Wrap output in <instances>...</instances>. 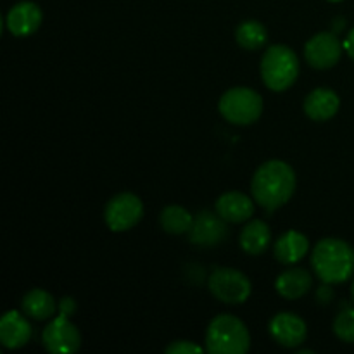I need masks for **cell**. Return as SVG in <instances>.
<instances>
[{"instance_id": "obj_1", "label": "cell", "mask_w": 354, "mask_h": 354, "mask_svg": "<svg viewBox=\"0 0 354 354\" xmlns=\"http://www.w3.org/2000/svg\"><path fill=\"white\" fill-rule=\"evenodd\" d=\"M296 173L280 159H270L256 169L251 182L252 199L263 209L273 213L290 201L296 192Z\"/></svg>"}, {"instance_id": "obj_2", "label": "cell", "mask_w": 354, "mask_h": 354, "mask_svg": "<svg viewBox=\"0 0 354 354\" xmlns=\"http://www.w3.org/2000/svg\"><path fill=\"white\" fill-rule=\"evenodd\" d=\"M311 266L327 286L346 282L354 275V249L341 239H324L311 252Z\"/></svg>"}, {"instance_id": "obj_3", "label": "cell", "mask_w": 354, "mask_h": 354, "mask_svg": "<svg viewBox=\"0 0 354 354\" xmlns=\"http://www.w3.org/2000/svg\"><path fill=\"white\" fill-rule=\"evenodd\" d=\"M251 348V334L241 318L218 315L206 330V351L211 354H245Z\"/></svg>"}, {"instance_id": "obj_4", "label": "cell", "mask_w": 354, "mask_h": 354, "mask_svg": "<svg viewBox=\"0 0 354 354\" xmlns=\"http://www.w3.org/2000/svg\"><path fill=\"white\" fill-rule=\"evenodd\" d=\"M259 71L272 92H286L299 76V59L287 45H272L263 54Z\"/></svg>"}, {"instance_id": "obj_5", "label": "cell", "mask_w": 354, "mask_h": 354, "mask_svg": "<svg viewBox=\"0 0 354 354\" xmlns=\"http://www.w3.org/2000/svg\"><path fill=\"white\" fill-rule=\"evenodd\" d=\"M218 111L228 123L249 127L261 118L263 97L248 86H234L221 95Z\"/></svg>"}, {"instance_id": "obj_6", "label": "cell", "mask_w": 354, "mask_h": 354, "mask_svg": "<svg viewBox=\"0 0 354 354\" xmlns=\"http://www.w3.org/2000/svg\"><path fill=\"white\" fill-rule=\"evenodd\" d=\"M211 294L225 304H242L249 299L252 292L251 280L235 268H216L207 282Z\"/></svg>"}, {"instance_id": "obj_7", "label": "cell", "mask_w": 354, "mask_h": 354, "mask_svg": "<svg viewBox=\"0 0 354 354\" xmlns=\"http://www.w3.org/2000/svg\"><path fill=\"white\" fill-rule=\"evenodd\" d=\"M144 216V203L138 196L131 192H123L114 196L104 209V220L111 232L131 230Z\"/></svg>"}, {"instance_id": "obj_8", "label": "cell", "mask_w": 354, "mask_h": 354, "mask_svg": "<svg viewBox=\"0 0 354 354\" xmlns=\"http://www.w3.org/2000/svg\"><path fill=\"white\" fill-rule=\"evenodd\" d=\"M41 342L52 354H73L82 346V334L69 317L59 313L41 332Z\"/></svg>"}, {"instance_id": "obj_9", "label": "cell", "mask_w": 354, "mask_h": 354, "mask_svg": "<svg viewBox=\"0 0 354 354\" xmlns=\"http://www.w3.org/2000/svg\"><path fill=\"white\" fill-rule=\"evenodd\" d=\"M344 45L339 41L337 35L332 31H322L313 35L304 45L306 62L315 69H330L341 61Z\"/></svg>"}, {"instance_id": "obj_10", "label": "cell", "mask_w": 354, "mask_h": 354, "mask_svg": "<svg viewBox=\"0 0 354 354\" xmlns=\"http://www.w3.org/2000/svg\"><path fill=\"white\" fill-rule=\"evenodd\" d=\"M227 235V221L218 213H211V211H201L194 218L192 228L189 230L190 242L199 248H214V245L221 244Z\"/></svg>"}, {"instance_id": "obj_11", "label": "cell", "mask_w": 354, "mask_h": 354, "mask_svg": "<svg viewBox=\"0 0 354 354\" xmlns=\"http://www.w3.org/2000/svg\"><path fill=\"white\" fill-rule=\"evenodd\" d=\"M270 335L273 341L279 342L283 348H297L303 344L308 337V327L306 322L297 315L289 313V311H282L277 313L275 317L270 320L268 325Z\"/></svg>"}, {"instance_id": "obj_12", "label": "cell", "mask_w": 354, "mask_h": 354, "mask_svg": "<svg viewBox=\"0 0 354 354\" xmlns=\"http://www.w3.org/2000/svg\"><path fill=\"white\" fill-rule=\"evenodd\" d=\"M41 21H44V14L40 7L35 2L23 0L9 9L6 16V26L10 35L23 38L33 35L41 26Z\"/></svg>"}, {"instance_id": "obj_13", "label": "cell", "mask_w": 354, "mask_h": 354, "mask_svg": "<svg viewBox=\"0 0 354 354\" xmlns=\"http://www.w3.org/2000/svg\"><path fill=\"white\" fill-rule=\"evenodd\" d=\"M31 339V325L26 315L7 311L0 320V342L7 349H19Z\"/></svg>"}, {"instance_id": "obj_14", "label": "cell", "mask_w": 354, "mask_h": 354, "mask_svg": "<svg viewBox=\"0 0 354 354\" xmlns=\"http://www.w3.org/2000/svg\"><path fill=\"white\" fill-rule=\"evenodd\" d=\"M214 207L227 223H244L254 214V199L234 190L218 197Z\"/></svg>"}, {"instance_id": "obj_15", "label": "cell", "mask_w": 354, "mask_h": 354, "mask_svg": "<svg viewBox=\"0 0 354 354\" xmlns=\"http://www.w3.org/2000/svg\"><path fill=\"white\" fill-rule=\"evenodd\" d=\"M304 113L313 121H328L337 114L341 99L330 88H315L304 99Z\"/></svg>"}, {"instance_id": "obj_16", "label": "cell", "mask_w": 354, "mask_h": 354, "mask_svg": "<svg viewBox=\"0 0 354 354\" xmlns=\"http://www.w3.org/2000/svg\"><path fill=\"white\" fill-rule=\"evenodd\" d=\"M311 286H313V279H311L310 272H306L304 268L286 270L275 280L277 292L289 301L301 299L304 294L310 292Z\"/></svg>"}, {"instance_id": "obj_17", "label": "cell", "mask_w": 354, "mask_h": 354, "mask_svg": "<svg viewBox=\"0 0 354 354\" xmlns=\"http://www.w3.org/2000/svg\"><path fill=\"white\" fill-rule=\"evenodd\" d=\"M239 242L245 254L259 256L272 244V230L263 220H251L242 228Z\"/></svg>"}, {"instance_id": "obj_18", "label": "cell", "mask_w": 354, "mask_h": 354, "mask_svg": "<svg viewBox=\"0 0 354 354\" xmlns=\"http://www.w3.org/2000/svg\"><path fill=\"white\" fill-rule=\"evenodd\" d=\"M310 249V241L304 234L297 230H289L277 241L275 258L283 265L299 263Z\"/></svg>"}, {"instance_id": "obj_19", "label": "cell", "mask_w": 354, "mask_h": 354, "mask_svg": "<svg viewBox=\"0 0 354 354\" xmlns=\"http://www.w3.org/2000/svg\"><path fill=\"white\" fill-rule=\"evenodd\" d=\"M21 310L28 318L33 320H48L55 315L59 310V303H55L54 296L48 294L44 289H33L28 294H24L23 301H21Z\"/></svg>"}, {"instance_id": "obj_20", "label": "cell", "mask_w": 354, "mask_h": 354, "mask_svg": "<svg viewBox=\"0 0 354 354\" xmlns=\"http://www.w3.org/2000/svg\"><path fill=\"white\" fill-rule=\"evenodd\" d=\"M159 223H161V228L166 234L182 235L189 234L194 223V216L185 207L171 204V206H166L161 211V214H159Z\"/></svg>"}, {"instance_id": "obj_21", "label": "cell", "mask_w": 354, "mask_h": 354, "mask_svg": "<svg viewBox=\"0 0 354 354\" xmlns=\"http://www.w3.org/2000/svg\"><path fill=\"white\" fill-rule=\"evenodd\" d=\"M235 40L245 50H258L268 40V31L256 19L242 21L235 30Z\"/></svg>"}, {"instance_id": "obj_22", "label": "cell", "mask_w": 354, "mask_h": 354, "mask_svg": "<svg viewBox=\"0 0 354 354\" xmlns=\"http://www.w3.org/2000/svg\"><path fill=\"white\" fill-rule=\"evenodd\" d=\"M334 332L342 342L354 344V308L341 311L334 322Z\"/></svg>"}, {"instance_id": "obj_23", "label": "cell", "mask_w": 354, "mask_h": 354, "mask_svg": "<svg viewBox=\"0 0 354 354\" xmlns=\"http://www.w3.org/2000/svg\"><path fill=\"white\" fill-rule=\"evenodd\" d=\"M204 349L199 348L197 344L190 341H173L168 348L165 349V353L168 354H201Z\"/></svg>"}, {"instance_id": "obj_24", "label": "cell", "mask_w": 354, "mask_h": 354, "mask_svg": "<svg viewBox=\"0 0 354 354\" xmlns=\"http://www.w3.org/2000/svg\"><path fill=\"white\" fill-rule=\"evenodd\" d=\"M75 311H76V303L73 297H62V299L59 301V313L61 315L71 317V315H75Z\"/></svg>"}, {"instance_id": "obj_25", "label": "cell", "mask_w": 354, "mask_h": 354, "mask_svg": "<svg viewBox=\"0 0 354 354\" xmlns=\"http://www.w3.org/2000/svg\"><path fill=\"white\" fill-rule=\"evenodd\" d=\"M342 45H344V50L348 52L349 57H351L353 61H354V28H353L351 31H349L348 37H346L344 44H342Z\"/></svg>"}, {"instance_id": "obj_26", "label": "cell", "mask_w": 354, "mask_h": 354, "mask_svg": "<svg viewBox=\"0 0 354 354\" xmlns=\"http://www.w3.org/2000/svg\"><path fill=\"white\" fill-rule=\"evenodd\" d=\"M328 2H332V3H339V2H342V0H328Z\"/></svg>"}, {"instance_id": "obj_27", "label": "cell", "mask_w": 354, "mask_h": 354, "mask_svg": "<svg viewBox=\"0 0 354 354\" xmlns=\"http://www.w3.org/2000/svg\"><path fill=\"white\" fill-rule=\"evenodd\" d=\"M351 294H353V299H354V282H353V287H351Z\"/></svg>"}]
</instances>
